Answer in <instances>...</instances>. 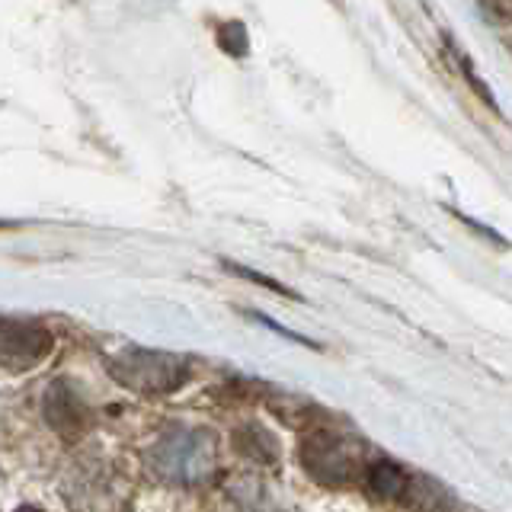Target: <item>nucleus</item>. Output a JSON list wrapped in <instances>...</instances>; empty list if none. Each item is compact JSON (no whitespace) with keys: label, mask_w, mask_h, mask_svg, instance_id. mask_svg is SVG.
Here are the masks:
<instances>
[{"label":"nucleus","mask_w":512,"mask_h":512,"mask_svg":"<svg viewBox=\"0 0 512 512\" xmlns=\"http://www.w3.org/2000/svg\"><path fill=\"white\" fill-rule=\"evenodd\" d=\"M215 461H218V445L212 432L186 429V426L164 432L148 452L151 471L160 480H167V484H180V487L205 484L215 474Z\"/></svg>","instance_id":"nucleus-1"},{"label":"nucleus","mask_w":512,"mask_h":512,"mask_svg":"<svg viewBox=\"0 0 512 512\" xmlns=\"http://www.w3.org/2000/svg\"><path fill=\"white\" fill-rule=\"evenodd\" d=\"M109 375L141 397H164L189 381V362L164 349H122L109 362Z\"/></svg>","instance_id":"nucleus-2"},{"label":"nucleus","mask_w":512,"mask_h":512,"mask_svg":"<svg viewBox=\"0 0 512 512\" xmlns=\"http://www.w3.org/2000/svg\"><path fill=\"white\" fill-rule=\"evenodd\" d=\"M298 458H301V468L308 471L317 484H327V487L356 484V480L365 477L368 464H372L365 458L362 442L333 429H314L311 436H304Z\"/></svg>","instance_id":"nucleus-3"},{"label":"nucleus","mask_w":512,"mask_h":512,"mask_svg":"<svg viewBox=\"0 0 512 512\" xmlns=\"http://www.w3.org/2000/svg\"><path fill=\"white\" fill-rule=\"evenodd\" d=\"M55 340L36 320L0 317V368L10 375H23L48 359Z\"/></svg>","instance_id":"nucleus-4"},{"label":"nucleus","mask_w":512,"mask_h":512,"mask_svg":"<svg viewBox=\"0 0 512 512\" xmlns=\"http://www.w3.org/2000/svg\"><path fill=\"white\" fill-rule=\"evenodd\" d=\"M45 420L64 439H80L93 426L84 397L74 391L71 381H58L45 394Z\"/></svg>","instance_id":"nucleus-5"},{"label":"nucleus","mask_w":512,"mask_h":512,"mask_svg":"<svg viewBox=\"0 0 512 512\" xmlns=\"http://www.w3.org/2000/svg\"><path fill=\"white\" fill-rule=\"evenodd\" d=\"M365 484H368V493H372L375 500H381V503H400V500H407L413 480H410V474L400 468L397 461L378 458V461L368 464Z\"/></svg>","instance_id":"nucleus-6"},{"label":"nucleus","mask_w":512,"mask_h":512,"mask_svg":"<svg viewBox=\"0 0 512 512\" xmlns=\"http://www.w3.org/2000/svg\"><path fill=\"white\" fill-rule=\"evenodd\" d=\"M234 448L244 458L256 461V464H276L279 461V442L269 429H263L260 423H247L234 432Z\"/></svg>","instance_id":"nucleus-7"},{"label":"nucleus","mask_w":512,"mask_h":512,"mask_svg":"<svg viewBox=\"0 0 512 512\" xmlns=\"http://www.w3.org/2000/svg\"><path fill=\"white\" fill-rule=\"evenodd\" d=\"M218 45H221V52H228L231 58H244L247 55V26L244 23H224L218 26Z\"/></svg>","instance_id":"nucleus-8"},{"label":"nucleus","mask_w":512,"mask_h":512,"mask_svg":"<svg viewBox=\"0 0 512 512\" xmlns=\"http://www.w3.org/2000/svg\"><path fill=\"white\" fill-rule=\"evenodd\" d=\"M231 512H276V506L266 500L260 487H240L231 500Z\"/></svg>","instance_id":"nucleus-9"},{"label":"nucleus","mask_w":512,"mask_h":512,"mask_svg":"<svg viewBox=\"0 0 512 512\" xmlns=\"http://www.w3.org/2000/svg\"><path fill=\"white\" fill-rule=\"evenodd\" d=\"M228 266L234 276H240V279H250V282H256V285H263V288H272V292H279V295H288V298H295V292H288V288L282 285V282H276V279H269V276H260V272H253V269H247V266H234V263H224Z\"/></svg>","instance_id":"nucleus-10"},{"label":"nucleus","mask_w":512,"mask_h":512,"mask_svg":"<svg viewBox=\"0 0 512 512\" xmlns=\"http://www.w3.org/2000/svg\"><path fill=\"white\" fill-rule=\"evenodd\" d=\"M16 512H42V509H32V506H20V509H16Z\"/></svg>","instance_id":"nucleus-11"}]
</instances>
